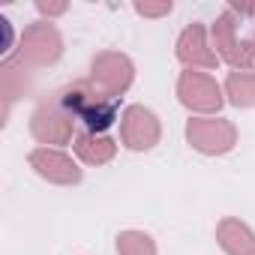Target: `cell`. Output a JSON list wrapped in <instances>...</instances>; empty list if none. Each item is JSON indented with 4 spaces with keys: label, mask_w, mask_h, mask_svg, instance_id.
<instances>
[{
    "label": "cell",
    "mask_w": 255,
    "mask_h": 255,
    "mask_svg": "<svg viewBox=\"0 0 255 255\" xmlns=\"http://www.w3.org/2000/svg\"><path fill=\"white\" fill-rule=\"evenodd\" d=\"M186 141L192 150H198L201 156H225L237 147V126L225 117H189L186 129H183Z\"/></svg>",
    "instance_id": "5"
},
{
    "label": "cell",
    "mask_w": 255,
    "mask_h": 255,
    "mask_svg": "<svg viewBox=\"0 0 255 255\" xmlns=\"http://www.w3.org/2000/svg\"><path fill=\"white\" fill-rule=\"evenodd\" d=\"M24 66L30 69H42V66H54L63 57V33L54 21H33L24 27L21 39H18V54H15Z\"/></svg>",
    "instance_id": "4"
},
{
    "label": "cell",
    "mask_w": 255,
    "mask_h": 255,
    "mask_svg": "<svg viewBox=\"0 0 255 255\" xmlns=\"http://www.w3.org/2000/svg\"><path fill=\"white\" fill-rule=\"evenodd\" d=\"M174 57L186 69H198V72H210V69H216L222 63L216 57L213 45H210V30L201 21H189L180 30V36L174 42Z\"/></svg>",
    "instance_id": "9"
},
{
    "label": "cell",
    "mask_w": 255,
    "mask_h": 255,
    "mask_svg": "<svg viewBox=\"0 0 255 255\" xmlns=\"http://www.w3.org/2000/svg\"><path fill=\"white\" fill-rule=\"evenodd\" d=\"M30 90V66H24L18 57H9L0 63V123H9V114H12V105Z\"/></svg>",
    "instance_id": "11"
},
{
    "label": "cell",
    "mask_w": 255,
    "mask_h": 255,
    "mask_svg": "<svg viewBox=\"0 0 255 255\" xmlns=\"http://www.w3.org/2000/svg\"><path fill=\"white\" fill-rule=\"evenodd\" d=\"M246 48H249V57H252V63H255V30L249 33V39H246Z\"/></svg>",
    "instance_id": "19"
},
{
    "label": "cell",
    "mask_w": 255,
    "mask_h": 255,
    "mask_svg": "<svg viewBox=\"0 0 255 255\" xmlns=\"http://www.w3.org/2000/svg\"><path fill=\"white\" fill-rule=\"evenodd\" d=\"M216 243L225 255H255V231L240 216H222L216 222Z\"/></svg>",
    "instance_id": "12"
},
{
    "label": "cell",
    "mask_w": 255,
    "mask_h": 255,
    "mask_svg": "<svg viewBox=\"0 0 255 255\" xmlns=\"http://www.w3.org/2000/svg\"><path fill=\"white\" fill-rule=\"evenodd\" d=\"M210 45L222 63L231 66V72H249L255 63L249 57L246 39H240V18L231 9H222L216 21L210 24Z\"/></svg>",
    "instance_id": "6"
},
{
    "label": "cell",
    "mask_w": 255,
    "mask_h": 255,
    "mask_svg": "<svg viewBox=\"0 0 255 255\" xmlns=\"http://www.w3.org/2000/svg\"><path fill=\"white\" fill-rule=\"evenodd\" d=\"M75 120L72 114L66 111L60 93H48L36 102V108L30 111V123H27V129L33 135V141L39 147H66L75 141L78 129H75Z\"/></svg>",
    "instance_id": "2"
},
{
    "label": "cell",
    "mask_w": 255,
    "mask_h": 255,
    "mask_svg": "<svg viewBox=\"0 0 255 255\" xmlns=\"http://www.w3.org/2000/svg\"><path fill=\"white\" fill-rule=\"evenodd\" d=\"M27 162L42 180H48L54 186H78L84 180L81 165L63 147H33L27 153Z\"/></svg>",
    "instance_id": "10"
},
{
    "label": "cell",
    "mask_w": 255,
    "mask_h": 255,
    "mask_svg": "<svg viewBox=\"0 0 255 255\" xmlns=\"http://www.w3.org/2000/svg\"><path fill=\"white\" fill-rule=\"evenodd\" d=\"M57 93L66 105V111L72 114V120L87 132L108 135V129L120 117V99L102 93L90 78H75V81L63 84Z\"/></svg>",
    "instance_id": "1"
},
{
    "label": "cell",
    "mask_w": 255,
    "mask_h": 255,
    "mask_svg": "<svg viewBox=\"0 0 255 255\" xmlns=\"http://www.w3.org/2000/svg\"><path fill=\"white\" fill-rule=\"evenodd\" d=\"M117 255H159V249L147 231L126 228L117 234Z\"/></svg>",
    "instance_id": "15"
},
{
    "label": "cell",
    "mask_w": 255,
    "mask_h": 255,
    "mask_svg": "<svg viewBox=\"0 0 255 255\" xmlns=\"http://www.w3.org/2000/svg\"><path fill=\"white\" fill-rule=\"evenodd\" d=\"M132 9L141 15V18H165V15H171V9H174V3L171 0H162V3H132Z\"/></svg>",
    "instance_id": "16"
},
{
    "label": "cell",
    "mask_w": 255,
    "mask_h": 255,
    "mask_svg": "<svg viewBox=\"0 0 255 255\" xmlns=\"http://www.w3.org/2000/svg\"><path fill=\"white\" fill-rule=\"evenodd\" d=\"M36 12L45 21H54V18H60V15L69 12V3H66V0H36Z\"/></svg>",
    "instance_id": "17"
},
{
    "label": "cell",
    "mask_w": 255,
    "mask_h": 255,
    "mask_svg": "<svg viewBox=\"0 0 255 255\" xmlns=\"http://www.w3.org/2000/svg\"><path fill=\"white\" fill-rule=\"evenodd\" d=\"M162 126L147 105H129L120 114V144L132 153H147L159 144Z\"/></svg>",
    "instance_id": "8"
},
{
    "label": "cell",
    "mask_w": 255,
    "mask_h": 255,
    "mask_svg": "<svg viewBox=\"0 0 255 255\" xmlns=\"http://www.w3.org/2000/svg\"><path fill=\"white\" fill-rule=\"evenodd\" d=\"M0 27H3V60H9V57H15L12 54L15 51V30H12V21L6 15H0Z\"/></svg>",
    "instance_id": "18"
},
{
    "label": "cell",
    "mask_w": 255,
    "mask_h": 255,
    "mask_svg": "<svg viewBox=\"0 0 255 255\" xmlns=\"http://www.w3.org/2000/svg\"><path fill=\"white\" fill-rule=\"evenodd\" d=\"M102 93L114 96V99H123V93L132 87L135 81V63L129 54H123V51H99L93 54L90 60V75H87Z\"/></svg>",
    "instance_id": "7"
},
{
    "label": "cell",
    "mask_w": 255,
    "mask_h": 255,
    "mask_svg": "<svg viewBox=\"0 0 255 255\" xmlns=\"http://www.w3.org/2000/svg\"><path fill=\"white\" fill-rule=\"evenodd\" d=\"M225 102H231L234 108H255V72H228L225 84Z\"/></svg>",
    "instance_id": "14"
},
{
    "label": "cell",
    "mask_w": 255,
    "mask_h": 255,
    "mask_svg": "<svg viewBox=\"0 0 255 255\" xmlns=\"http://www.w3.org/2000/svg\"><path fill=\"white\" fill-rule=\"evenodd\" d=\"M72 150L75 156L84 162V165H108L114 156H117V141L111 135H96V132H87V129H78L75 141H72Z\"/></svg>",
    "instance_id": "13"
},
{
    "label": "cell",
    "mask_w": 255,
    "mask_h": 255,
    "mask_svg": "<svg viewBox=\"0 0 255 255\" xmlns=\"http://www.w3.org/2000/svg\"><path fill=\"white\" fill-rule=\"evenodd\" d=\"M174 93H177V102L195 117H216L225 105L222 84L210 72H198V69H183L177 75Z\"/></svg>",
    "instance_id": "3"
}]
</instances>
